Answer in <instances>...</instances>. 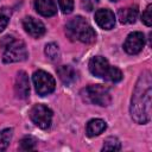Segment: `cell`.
I'll use <instances>...</instances> for the list:
<instances>
[{
	"label": "cell",
	"mask_w": 152,
	"mask_h": 152,
	"mask_svg": "<svg viewBox=\"0 0 152 152\" xmlns=\"http://www.w3.org/2000/svg\"><path fill=\"white\" fill-rule=\"evenodd\" d=\"M138 17V7L128 6L118 11V19L121 24H133Z\"/></svg>",
	"instance_id": "14"
},
{
	"label": "cell",
	"mask_w": 152,
	"mask_h": 152,
	"mask_svg": "<svg viewBox=\"0 0 152 152\" xmlns=\"http://www.w3.org/2000/svg\"><path fill=\"white\" fill-rule=\"evenodd\" d=\"M37 139L32 135H25L21 140H20V144H19V150L21 151H31V150H34L36 146H37Z\"/></svg>",
	"instance_id": "17"
},
{
	"label": "cell",
	"mask_w": 152,
	"mask_h": 152,
	"mask_svg": "<svg viewBox=\"0 0 152 152\" xmlns=\"http://www.w3.org/2000/svg\"><path fill=\"white\" fill-rule=\"evenodd\" d=\"M44 52H45L46 57L52 62H57L61 58V51H59V48H58V45L56 43L46 44L45 49H44Z\"/></svg>",
	"instance_id": "16"
},
{
	"label": "cell",
	"mask_w": 152,
	"mask_h": 152,
	"mask_svg": "<svg viewBox=\"0 0 152 152\" xmlns=\"http://www.w3.org/2000/svg\"><path fill=\"white\" fill-rule=\"evenodd\" d=\"M0 46L4 49V53H2L4 63L23 62L28 56L25 43L23 40L15 39L12 36H5L0 42Z\"/></svg>",
	"instance_id": "3"
},
{
	"label": "cell",
	"mask_w": 152,
	"mask_h": 152,
	"mask_svg": "<svg viewBox=\"0 0 152 152\" xmlns=\"http://www.w3.org/2000/svg\"><path fill=\"white\" fill-rule=\"evenodd\" d=\"M151 96H152V77L151 71L145 70L140 74L131 99L129 113L132 119L140 125L151 120Z\"/></svg>",
	"instance_id": "1"
},
{
	"label": "cell",
	"mask_w": 152,
	"mask_h": 152,
	"mask_svg": "<svg viewBox=\"0 0 152 152\" xmlns=\"http://www.w3.org/2000/svg\"><path fill=\"white\" fill-rule=\"evenodd\" d=\"M57 75L59 77V80L66 86H70L77 78L76 70L70 65H61V66H58L57 68Z\"/></svg>",
	"instance_id": "13"
},
{
	"label": "cell",
	"mask_w": 152,
	"mask_h": 152,
	"mask_svg": "<svg viewBox=\"0 0 152 152\" xmlns=\"http://www.w3.org/2000/svg\"><path fill=\"white\" fill-rule=\"evenodd\" d=\"M89 71L96 76L101 77L106 81L116 83L122 80V72L119 68L113 66L109 64V62L102 57V56H95L89 61Z\"/></svg>",
	"instance_id": "4"
},
{
	"label": "cell",
	"mask_w": 152,
	"mask_h": 152,
	"mask_svg": "<svg viewBox=\"0 0 152 152\" xmlns=\"http://www.w3.org/2000/svg\"><path fill=\"white\" fill-rule=\"evenodd\" d=\"M110 1H118V0H110Z\"/></svg>",
	"instance_id": "24"
},
{
	"label": "cell",
	"mask_w": 152,
	"mask_h": 152,
	"mask_svg": "<svg viewBox=\"0 0 152 152\" xmlns=\"http://www.w3.org/2000/svg\"><path fill=\"white\" fill-rule=\"evenodd\" d=\"M65 33L72 42H82L86 44L94 43L96 40V33L90 24L82 17H75L65 25Z\"/></svg>",
	"instance_id": "2"
},
{
	"label": "cell",
	"mask_w": 152,
	"mask_h": 152,
	"mask_svg": "<svg viewBox=\"0 0 152 152\" xmlns=\"http://www.w3.org/2000/svg\"><path fill=\"white\" fill-rule=\"evenodd\" d=\"M107 128V124L104 120L102 119H91L88 121L87 126H86V133L88 137H95L101 134L104 129Z\"/></svg>",
	"instance_id": "15"
},
{
	"label": "cell",
	"mask_w": 152,
	"mask_h": 152,
	"mask_svg": "<svg viewBox=\"0 0 152 152\" xmlns=\"http://www.w3.org/2000/svg\"><path fill=\"white\" fill-rule=\"evenodd\" d=\"M61 11L64 14H69L74 10V0H57Z\"/></svg>",
	"instance_id": "20"
},
{
	"label": "cell",
	"mask_w": 152,
	"mask_h": 152,
	"mask_svg": "<svg viewBox=\"0 0 152 152\" xmlns=\"http://www.w3.org/2000/svg\"><path fill=\"white\" fill-rule=\"evenodd\" d=\"M30 119L31 121L39 128L42 129H46L50 127L51 121H52V110L45 106V104H34L31 109H30Z\"/></svg>",
	"instance_id": "7"
},
{
	"label": "cell",
	"mask_w": 152,
	"mask_h": 152,
	"mask_svg": "<svg viewBox=\"0 0 152 152\" xmlns=\"http://www.w3.org/2000/svg\"><path fill=\"white\" fill-rule=\"evenodd\" d=\"M8 21H10V12L7 11V8H2L0 11V32L6 28Z\"/></svg>",
	"instance_id": "21"
},
{
	"label": "cell",
	"mask_w": 152,
	"mask_h": 152,
	"mask_svg": "<svg viewBox=\"0 0 152 152\" xmlns=\"http://www.w3.org/2000/svg\"><path fill=\"white\" fill-rule=\"evenodd\" d=\"M95 21L103 30H112L115 25V15L108 8H100L95 12Z\"/></svg>",
	"instance_id": "11"
},
{
	"label": "cell",
	"mask_w": 152,
	"mask_h": 152,
	"mask_svg": "<svg viewBox=\"0 0 152 152\" xmlns=\"http://www.w3.org/2000/svg\"><path fill=\"white\" fill-rule=\"evenodd\" d=\"M121 148V142L116 137H108L102 146V151H119Z\"/></svg>",
	"instance_id": "19"
},
{
	"label": "cell",
	"mask_w": 152,
	"mask_h": 152,
	"mask_svg": "<svg viewBox=\"0 0 152 152\" xmlns=\"http://www.w3.org/2000/svg\"><path fill=\"white\" fill-rule=\"evenodd\" d=\"M32 81L36 88V91L40 96H45L48 94H51L55 90L56 82L55 78L44 70H37L32 75Z\"/></svg>",
	"instance_id": "6"
},
{
	"label": "cell",
	"mask_w": 152,
	"mask_h": 152,
	"mask_svg": "<svg viewBox=\"0 0 152 152\" xmlns=\"http://www.w3.org/2000/svg\"><path fill=\"white\" fill-rule=\"evenodd\" d=\"M145 46V36L141 32H132L127 36L124 43V50L128 55H137L139 53Z\"/></svg>",
	"instance_id": "8"
},
{
	"label": "cell",
	"mask_w": 152,
	"mask_h": 152,
	"mask_svg": "<svg viewBox=\"0 0 152 152\" xmlns=\"http://www.w3.org/2000/svg\"><path fill=\"white\" fill-rule=\"evenodd\" d=\"M13 135V129L12 128H5L0 131V151H5L7 146L10 145Z\"/></svg>",
	"instance_id": "18"
},
{
	"label": "cell",
	"mask_w": 152,
	"mask_h": 152,
	"mask_svg": "<svg viewBox=\"0 0 152 152\" xmlns=\"http://www.w3.org/2000/svg\"><path fill=\"white\" fill-rule=\"evenodd\" d=\"M151 11H152V5H148L146 8H145V11L142 12V14H141V20H142V23L146 25V26H151L152 25V14H151Z\"/></svg>",
	"instance_id": "22"
},
{
	"label": "cell",
	"mask_w": 152,
	"mask_h": 152,
	"mask_svg": "<svg viewBox=\"0 0 152 152\" xmlns=\"http://www.w3.org/2000/svg\"><path fill=\"white\" fill-rule=\"evenodd\" d=\"M81 97L88 103L102 107H107L112 102L109 89L102 84H91L83 88L81 90Z\"/></svg>",
	"instance_id": "5"
},
{
	"label": "cell",
	"mask_w": 152,
	"mask_h": 152,
	"mask_svg": "<svg viewBox=\"0 0 152 152\" xmlns=\"http://www.w3.org/2000/svg\"><path fill=\"white\" fill-rule=\"evenodd\" d=\"M23 27L33 38H39V37L44 36V33L46 31L45 25L40 20H38L33 17H25L23 19Z\"/></svg>",
	"instance_id": "9"
},
{
	"label": "cell",
	"mask_w": 152,
	"mask_h": 152,
	"mask_svg": "<svg viewBox=\"0 0 152 152\" xmlns=\"http://www.w3.org/2000/svg\"><path fill=\"white\" fill-rule=\"evenodd\" d=\"M97 4H99V0H81L82 8L86 10V11H88V12L93 11L96 7Z\"/></svg>",
	"instance_id": "23"
},
{
	"label": "cell",
	"mask_w": 152,
	"mask_h": 152,
	"mask_svg": "<svg viewBox=\"0 0 152 152\" xmlns=\"http://www.w3.org/2000/svg\"><path fill=\"white\" fill-rule=\"evenodd\" d=\"M14 91L18 99L26 100L30 95V81L28 76L25 71H19L15 77L14 83Z\"/></svg>",
	"instance_id": "10"
},
{
	"label": "cell",
	"mask_w": 152,
	"mask_h": 152,
	"mask_svg": "<svg viewBox=\"0 0 152 152\" xmlns=\"http://www.w3.org/2000/svg\"><path fill=\"white\" fill-rule=\"evenodd\" d=\"M34 8L43 17H52L57 13V6L53 0H36Z\"/></svg>",
	"instance_id": "12"
}]
</instances>
